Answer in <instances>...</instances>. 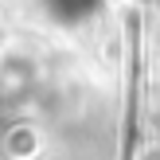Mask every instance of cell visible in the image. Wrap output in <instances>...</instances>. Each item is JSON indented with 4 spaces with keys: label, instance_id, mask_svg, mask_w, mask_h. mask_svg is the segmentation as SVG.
I'll return each instance as SVG.
<instances>
[{
    "label": "cell",
    "instance_id": "cell-1",
    "mask_svg": "<svg viewBox=\"0 0 160 160\" xmlns=\"http://www.w3.org/2000/svg\"><path fill=\"white\" fill-rule=\"evenodd\" d=\"M106 0H39L43 16L51 23H62V28H74V23H86L90 16H98V8Z\"/></svg>",
    "mask_w": 160,
    "mask_h": 160
},
{
    "label": "cell",
    "instance_id": "cell-2",
    "mask_svg": "<svg viewBox=\"0 0 160 160\" xmlns=\"http://www.w3.org/2000/svg\"><path fill=\"white\" fill-rule=\"evenodd\" d=\"M8 152H20V156H31L35 152V129L20 125V129L8 133Z\"/></svg>",
    "mask_w": 160,
    "mask_h": 160
}]
</instances>
